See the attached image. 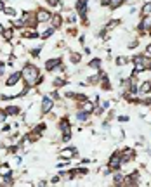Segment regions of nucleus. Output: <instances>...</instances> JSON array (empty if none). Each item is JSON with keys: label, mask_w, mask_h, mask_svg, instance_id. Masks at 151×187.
Wrapping results in <instances>:
<instances>
[{"label": "nucleus", "mask_w": 151, "mask_h": 187, "mask_svg": "<svg viewBox=\"0 0 151 187\" xmlns=\"http://www.w3.org/2000/svg\"><path fill=\"white\" fill-rule=\"evenodd\" d=\"M127 63H128V57H123V56L117 57V64H118V66H123V64H127Z\"/></svg>", "instance_id": "a211bd4d"}, {"label": "nucleus", "mask_w": 151, "mask_h": 187, "mask_svg": "<svg viewBox=\"0 0 151 187\" xmlns=\"http://www.w3.org/2000/svg\"><path fill=\"white\" fill-rule=\"evenodd\" d=\"M2 35H4L5 40H12V35H14V31H12V30H4V31H2Z\"/></svg>", "instance_id": "f3484780"}, {"label": "nucleus", "mask_w": 151, "mask_h": 187, "mask_svg": "<svg viewBox=\"0 0 151 187\" xmlns=\"http://www.w3.org/2000/svg\"><path fill=\"white\" fill-rule=\"evenodd\" d=\"M146 57H151V43L148 45V49H146V54H144Z\"/></svg>", "instance_id": "4be33fe9"}, {"label": "nucleus", "mask_w": 151, "mask_h": 187, "mask_svg": "<svg viewBox=\"0 0 151 187\" xmlns=\"http://www.w3.org/2000/svg\"><path fill=\"white\" fill-rule=\"evenodd\" d=\"M23 37H24V38H37L38 33H35L33 30H24V31H23Z\"/></svg>", "instance_id": "ddd939ff"}, {"label": "nucleus", "mask_w": 151, "mask_h": 187, "mask_svg": "<svg viewBox=\"0 0 151 187\" xmlns=\"http://www.w3.org/2000/svg\"><path fill=\"white\" fill-rule=\"evenodd\" d=\"M89 66L91 68H99L101 66V59H92L91 63H89Z\"/></svg>", "instance_id": "6ab92c4d"}, {"label": "nucleus", "mask_w": 151, "mask_h": 187, "mask_svg": "<svg viewBox=\"0 0 151 187\" xmlns=\"http://www.w3.org/2000/svg\"><path fill=\"white\" fill-rule=\"evenodd\" d=\"M4 12H5L7 16H16V9H11V7H5Z\"/></svg>", "instance_id": "412c9836"}, {"label": "nucleus", "mask_w": 151, "mask_h": 187, "mask_svg": "<svg viewBox=\"0 0 151 187\" xmlns=\"http://www.w3.org/2000/svg\"><path fill=\"white\" fill-rule=\"evenodd\" d=\"M19 80H21V73H12V75L7 78V82H5V83H7V87H12V85H16Z\"/></svg>", "instance_id": "39448f33"}, {"label": "nucleus", "mask_w": 151, "mask_h": 187, "mask_svg": "<svg viewBox=\"0 0 151 187\" xmlns=\"http://www.w3.org/2000/svg\"><path fill=\"white\" fill-rule=\"evenodd\" d=\"M52 33H54V28H49V30H47V31H44V33H42L40 37H42V38H49Z\"/></svg>", "instance_id": "aec40b11"}, {"label": "nucleus", "mask_w": 151, "mask_h": 187, "mask_svg": "<svg viewBox=\"0 0 151 187\" xmlns=\"http://www.w3.org/2000/svg\"><path fill=\"white\" fill-rule=\"evenodd\" d=\"M0 175H2V177H9V175H11V166H9V165H2V166H0Z\"/></svg>", "instance_id": "f8f14e48"}, {"label": "nucleus", "mask_w": 151, "mask_h": 187, "mask_svg": "<svg viewBox=\"0 0 151 187\" xmlns=\"http://www.w3.org/2000/svg\"><path fill=\"white\" fill-rule=\"evenodd\" d=\"M122 153H115L113 156L110 158V163H108V168L110 170H118L122 166Z\"/></svg>", "instance_id": "f03ea898"}, {"label": "nucleus", "mask_w": 151, "mask_h": 187, "mask_svg": "<svg viewBox=\"0 0 151 187\" xmlns=\"http://www.w3.org/2000/svg\"><path fill=\"white\" fill-rule=\"evenodd\" d=\"M149 14H151V2H148V4H144L143 9H141V16H143V18H148Z\"/></svg>", "instance_id": "1a4fd4ad"}, {"label": "nucleus", "mask_w": 151, "mask_h": 187, "mask_svg": "<svg viewBox=\"0 0 151 187\" xmlns=\"http://www.w3.org/2000/svg\"><path fill=\"white\" fill-rule=\"evenodd\" d=\"M75 153H76L75 149H64V151H61V153H59V156L64 158V159H71Z\"/></svg>", "instance_id": "0eeeda50"}, {"label": "nucleus", "mask_w": 151, "mask_h": 187, "mask_svg": "<svg viewBox=\"0 0 151 187\" xmlns=\"http://www.w3.org/2000/svg\"><path fill=\"white\" fill-rule=\"evenodd\" d=\"M125 177L123 175H115V185H123Z\"/></svg>", "instance_id": "2eb2a0df"}, {"label": "nucleus", "mask_w": 151, "mask_h": 187, "mask_svg": "<svg viewBox=\"0 0 151 187\" xmlns=\"http://www.w3.org/2000/svg\"><path fill=\"white\" fill-rule=\"evenodd\" d=\"M80 108H82L85 113H92V111H94V106H92V102H89V101L80 102Z\"/></svg>", "instance_id": "6e6552de"}, {"label": "nucleus", "mask_w": 151, "mask_h": 187, "mask_svg": "<svg viewBox=\"0 0 151 187\" xmlns=\"http://www.w3.org/2000/svg\"><path fill=\"white\" fill-rule=\"evenodd\" d=\"M52 108H54V101H52V97H45L44 101H42L40 113H42V114H47V113H49Z\"/></svg>", "instance_id": "7ed1b4c3"}, {"label": "nucleus", "mask_w": 151, "mask_h": 187, "mask_svg": "<svg viewBox=\"0 0 151 187\" xmlns=\"http://www.w3.org/2000/svg\"><path fill=\"white\" fill-rule=\"evenodd\" d=\"M123 2H125V0H110V7L111 9H118Z\"/></svg>", "instance_id": "4468645a"}, {"label": "nucleus", "mask_w": 151, "mask_h": 187, "mask_svg": "<svg viewBox=\"0 0 151 187\" xmlns=\"http://www.w3.org/2000/svg\"><path fill=\"white\" fill-rule=\"evenodd\" d=\"M18 113H19L18 106H9V108H5V114H9V116H16Z\"/></svg>", "instance_id": "9b49d317"}, {"label": "nucleus", "mask_w": 151, "mask_h": 187, "mask_svg": "<svg viewBox=\"0 0 151 187\" xmlns=\"http://www.w3.org/2000/svg\"><path fill=\"white\" fill-rule=\"evenodd\" d=\"M61 23H63V18H61V14H54L50 16V26L52 28H59Z\"/></svg>", "instance_id": "423d86ee"}, {"label": "nucleus", "mask_w": 151, "mask_h": 187, "mask_svg": "<svg viewBox=\"0 0 151 187\" xmlns=\"http://www.w3.org/2000/svg\"><path fill=\"white\" fill-rule=\"evenodd\" d=\"M70 59H71V63H73V64H76V63H80L82 56H80V54H76V52H73L71 56H70Z\"/></svg>", "instance_id": "dca6fc26"}, {"label": "nucleus", "mask_w": 151, "mask_h": 187, "mask_svg": "<svg viewBox=\"0 0 151 187\" xmlns=\"http://www.w3.org/2000/svg\"><path fill=\"white\" fill-rule=\"evenodd\" d=\"M37 21H38V23H47V21H50V14L45 11V9H40V11L37 12Z\"/></svg>", "instance_id": "20e7f679"}, {"label": "nucleus", "mask_w": 151, "mask_h": 187, "mask_svg": "<svg viewBox=\"0 0 151 187\" xmlns=\"http://www.w3.org/2000/svg\"><path fill=\"white\" fill-rule=\"evenodd\" d=\"M59 64H61V59H50V61H47V63H45V68L50 71V69H54L56 66H59Z\"/></svg>", "instance_id": "9d476101"}, {"label": "nucleus", "mask_w": 151, "mask_h": 187, "mask_svg": "<svg viewBox=\"0 0 151 187\" xmlns=\"http://www.w3.org/2000/svg\"><path fill=\"white\" fill-rule=\"evenodd\" d=\"M21 76L24 78V82H26V85H37V83H40L42 76L40 73H38V69L33 66V64H26V66L23 68V73H21Z\"/></svg>", "instance_id": "f257e3e1"}]
</instances>
